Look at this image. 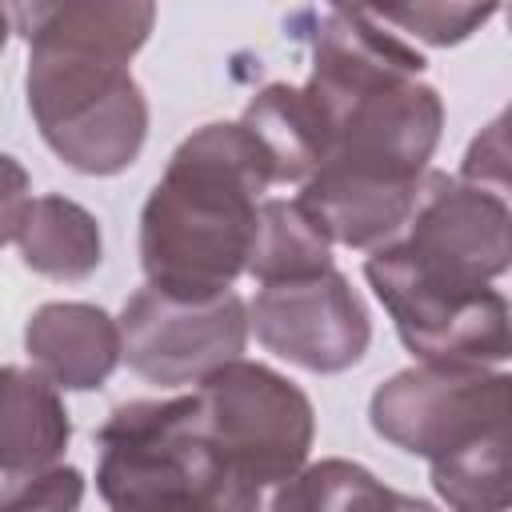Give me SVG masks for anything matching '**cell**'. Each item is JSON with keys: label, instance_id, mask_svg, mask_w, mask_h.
<instances>
[{"label": "cell", "instance_id": "1", "mask_svg": "<svg viewBox=\"0 0 512 512\" xmlns=\"http://www.w3.org/2000/svg\"><path fill=\"white\" fill-rule=\"evenodd\" d=\"M8 24L28 44L24 88L44 144L84 176L132 168L148 140V100L128 64L156 24V4H12Z\"/></svg>", "mask_w": 512, "mask_h": 512}, {"label": "cell", "instance_id": "2", "mask_svg": "<svg viewBox=\"0 0 512 512\" xmlns=\"http://www.w3.org/2000/svg\"><path fill=\"white\" fill-rule=\"evenodd\" d=\"M272 172L236 120L184 136L140 208V268L148 288L204 300L232 292L248 268L256 208Z\"/></svg>", "mask_w": 512, "mask_h": 512}, {"label": "cell", "instance_id": "3", "mask_svg": "<svg viewBox=\"0 0 512 512\" xmlns=\"http://www.w3.org/2000/svg\"><path fill=\"white\" fill-rule=\"evenodd\" d=\"M96 448V492L108 512H256V500L216 456L196 396L112 408Z\"/></svg>", "mask_w": 512, "mask_h": 512}, {"label": "cell", "instance_id": "4", "mask_svg": "<svg viewBox=\"0 0 512 512\" xmlns=\"http://www.w3.org/2000/svg\"><path fill=\"white\" fill-rule=\"evenodd\" d=\"M192 396L216 456L256 508L268 488L308 464L316 412L304 388L276 368L240 356L204 376Z\"/></svg>", "mask_w": 512, "mask_h": 512}, {"label": "cell", "instance_id": "5", "mask_svg": "<svg viewBox=\"0 0 512 512\" xmlns=\"http://www.w3.org/2000/svg\"><path fill=\"white\" fill-rule=\"evenodd\" d=\"M364 280L416 360L476 368L508 360V300L492 284L444 280L404 260L392 244L368 252Z\"/></svg>", "mask_w": 512, "mask_h": 512}, {"label": "cell", "instance_id": "6", "mask_svg": "<svg viewBox=\"0 0 512 512\" xmlns=\"http://www.w3.org/2000/svg\"><path fill=\"white\" fill-rule=\"evenodd\" d=\"M508 384L500 368L416 360L372 392L368 420L388 444L436 460L508 424Z\"/></svg>", "mask_w": 512, "mask_h": 512}, {"label": "cell", "instance_id": "7", "mask_svg": "<svg viewBox=\"0 0 512 512\" xmlns=\"http://www.w3.org/2000/svg\"><path fill=\"white\" fill-rule=\"evenodd\" d=\"M120 360L152 384H200L216 368L240 360L248 344V304L240 292L204 300L136 288L120 308Z\"/></svg>", "mask_w": 512, "mask_h": 512}, {"label": "cell", "instance_id": "8", "mask_svg": "<svg viewBox=\"0 0 512 512\" xmlns=\"http://www.w3.org/2000/svg\"><path fill=\"white\" fill-rule=\"evenodd\" d=\"M388 244L436 276L492 284L512 264V212L504 192L428 168L408 224Z\"/></svg>", "mask_w": 512, "mask_h": 512}, {"label": "cell", "instance_id": "9", "mask_svg": "<svg viewBox=\"0 0 512 512\" xmlns=\"http://www.w3.org/2000/svg\"><path fill=\"white\" fill-rule=\"evenodd\" d=\"M248 332L272 356L316 376H336L364 360L372 316L348 276L328 268L308 280L260 288L248 304Z\"/></svg>", "mask_w": 512, "mask_h": 512}, {"label": "cell", "instance_id": "10", "mask_svg": "<svg viewBox=\"0 0 512 512\" xmlns=\"http://www.w3.org/2000/svg\"><path fill=\"white\" fill-rule=\"evenodd\" d=\"M24 352L56 392H92L120 364V324L84 300H48L24 324Z\"/></svg>", "mask_w": 512, "mask_h": 512}, {"label": "cell", "instance_id": "11", "mask_svg": "<svg viewBox=\"0 0 512 512\" xmlns=\"http://www.w3.org/2000/svg\"><path fill=\"white\" fill-rule=\"evenodd\" d=\"M416 192L420 184H396V180L360 176L344 168H316L300 184L296 204L324 232L328 244L372 252L408 224Z\"/></svg>", "mask_w": 512, "mask_h": 512}, {"label": "cell", "instance_id": "12", "mask_svg": "<svg viewBox=\"0 0 512 512\" xmlns=\"http://www.w3.org/2000/svg\"><path fill=\"white\" fill-rule=\"evenodd\" d=\"M72 416L60 392L36 372L0 364V472H36L64 456Z\"/></svg>", "mask_w": 512, "mask_h": 512}, {"label": "cell", "instance_id": "13", "mask_svg": "<svg viewBox=\"0 0 512 512\" xmlns=\"http://www.w3.org/2000/svg\"><path fill=\"white\" fill-rule=\"evenodd\" d=\"M260 148L272 184H304L328 152V132L300 84H264L236 120Z\"/></svg>", "mask_w": 512, "mask_h": 512}, {"label": "cell", "instance_id": "14", "mask_svg": "<svg viewBox=\"0 0 512 512\" xmlns=\"http://www.w3.org/2000/svg\"><path fill=\"white\" fill-rule=\"evenodd\" d=\"M20 260L48 280H84L104 260V236L96 216L68 196H32L20 232Z\"/></svg>", "mask_w": 512, "mask_h": 512}, {"label": "cell", "instance_id": "15", "mask_svg": "<svg viewBox=\"0 0 512 512\" xmlns=\"http://www.w3.org/2000/svg\"><path fill=\"white\" fill-rule=\"evenodd\" d=\"M336 268L332 264V244L324 232L308 220V212L296 200H276L264 196L256 208V236L248 252V276L268 288V284H292L308 280Z\"/></svg>", "mask_w": 512, "mask_h": 512}, {"label": "cell", "instance_id": "16", "mask_svg": "<svg viewBox=\"0 0 512 512\" xmlns=\"http://www.w3.org/2000/svg\"><path fill=\"white\" fill-rule=\"evenodd\" d=\"M396 488L356 460H316L260 496L256 512H392Z\"/></svg>", "mask_w": 512, "mask_h": 512}, {"label": "cell", "instance_id": "17", "mask_svg": "<svg viewBox=\"0 0 512 512\" xmlns=\"http://www.w3.org/2000/svg\"><path fill=\"white\" fill-rule=\"evenodd\" d=\"M428 464H432V488L452 512H508V500H512L508 424H500Z\"/></svg>", "mask_w": 512, "mask_h": 512}, {"label": "cell", "instance_id": "18", "mask_svg": "<svg viewBox=\"0 0 512 512\" xmlns=\"http://www.w3.org/2000/svg\"><path fill=\"white\" fill-rule=\"evenodd\" d=\"M380 24L400 28L424 44H460L472 32H480L496 8L492 4H392V8H368Z\"/></svg>", "mask_w": 512, "mask_h": 512}, {"label": "cell", "instance_id": "19", "mask_svg": "<svg viewBox=\"0 0 512 512\" xmlns=\"http://www.w3.org/2000/svg\"><path fill=\"white\" fill-rule=\"evenodd\" d=\"M84 488L88 480L72 464L16 472L0 484V512H80Z\"/></svg>", "mask_w": 512, "mask_h": 512}, {"label": "cell", "instance_id": "20", "mask_svg": "<svg viewBox=\"0 0 512 512\" xmlns=\"http://www.w3.org/2000/svg\"><path fill=\"white\" fill-rule=\"evenodd\" d=\"M464 184H476V188H492V192H504L508 188V148H504V116H496L468 148L464 164H460V176Z\"/></svg>", "mask_w": 512, "mask_h": 512}, {"label": "cell", "instance_id": "21", "mask_svg": "<svg viewBox=\"0 0 512 512\" xmlns=\"http://www.w3.org/2000/svg\"><path fill=\"white\" fill-rule=\"evenodd\" d=\"M28 204H32V184H28L24 164L16 156L0 152V248L8 240H16Z\"/></svg>", "mask_w": 512, "mask_h": 512}, {"label": "cell", "instance_id": "22", "mask_svg": "<svg viewBox=\"0 0 512 512\" xmlns=\"http://www.w3.org/2000/svg\"><path fill=\"white\" fill-rule=\"evenodd\" d=\"M392 512H436L428 500H416V496H396V508Z\"/></svg>", "mask_w": 512, "mask_h": 512}, {"label": "cell", "instance_id": "23", "mask_svg": "<svg viewBox=\"0 0 512 512\" xmlns=\"http://www.w3.org/2000/svg\"><path fill=\"white\" fill-rule=\"evenodd\" d=\"M12 24H8V8H0V52H4V40H8Z\"/></svg>", "mask_w": 512, "mask_h": 512}]
</instances>
